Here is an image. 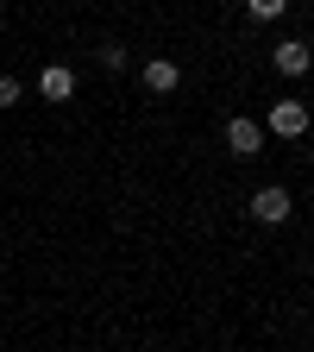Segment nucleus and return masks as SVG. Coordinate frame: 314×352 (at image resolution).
Segmentation results:
<instances>
[{
    "mask_svg": "<svg viewBox=\"0 0 314 352\" xmlns=\"http://www.w3.org/2000/svg\"><path fill=\"white\" fill-rule=\"evenodd\" d=\"M308 170H314V157H308Z\"/></svg>",
    "mask_w": 314,
    "mask_h": 352,
    "instance_id": "obj_9",
    "label": "nucleus"
},
{
    "mask_svg": "<svg viewBox=\"0 0 314 352\" xmlns=\"http://www.w3.org/2000/svg\"><path fill=\"white\" fill-rule=\"evenodd\" d=\"M264 126H271L277 139H302V132H308V107L302 101H277L271 113H264Z\"/></svg>",
    "mask_w": 314,
    "mask_h": 352,
    "instance_id": "obj_2",
    "label": "nucleus"
},
{
    "mask_svg": "<svg viewBox=\"0 0 314 352\" xmlns=\"http://www.w3.org/2000/svg\"><path fill=\"white\" fill-rule=\"evenodd\" d=\"M139 82L151 88V95H170V88H176V82H183V69H176L170 57H151V63L139 69Z\"/></svg>",
    "mask_w": 314,
    "mask_h": 352,
    "instance_id": "obj_6",
    "label": "nucleus"
},
{
    "mask_svg": "<svg viewBox=\"0 0 314 352\" xmlns=\"http://www.w3.org/2000/svg\"><path fill=\"white\" fill-rule=\"evenodd\" d=\"M38 95H44V101H69V95H76V69H69V63H44V69H38Z\"/></svg>",
    "mask_w": 314,
    "mask_h": 352,
    "instance_id": "obj_5",
    "label": "nucleus"
},
{
    "mask_svg": "<svg viewBox=\"0 0 314 352\" xmlns=\"http://www.w3.org/2000/svg\"><path fill=\"white\" fill-rule=\"evenodd\" d=\"M245 13H251V19H283L289 0H245Z\"/></svg>",
    "mask_w": 314,
    "mask_h": 352,
    "instance_id": "obj_7",
    "label": "nucleus"
},
{
    "mask_svg": "<svg viewBox=\"0 0 314 352\" xmlns=\"http://www.w3.org/2000/svg\"><path fill=\"white\" fill-rule=\"evenodd\" d=\"M227 151L258 157V151H264V126H258V120H245V113H233V120H227Z\"/></svg>",
    "mask_w": 314,
    "mask_h": 352,
    "instance_id": "obj_3",
    "label": "nucleus"
},
{
    "mask_svg": "<svg viewBox=\"0 0 314 352\" xmlns=\"http://www.w3.org/2000/svg\"><path fill=\"white\" fill-rule=\"evenodd\" d=\"M19 95H25L19 76H0V107H19Z\"/></svg>",
    "mask_w": 314,
    "mask_h": 352,
    "instance_id": "obj_8",
    "label": "nucleus"
},
{
    "mask_svg": "<svg viewBox=\"0 0 314 352\" xmlns=\"http://www.w3.org/2000/svg\"><path fill=\"white\" fill-rule=\"evenodd\" d=\"M271 63H277V76H308L314 69V51H308L302 38H283L277 51H271Z\"/></svg>",
    "mask_w": 314,
    "mask_h": 352,
    "instance_id": "obj_4",
    "label": "nucleus"
},
{
    "mask_svg": "<svg viewBox=\"0 0 314 352\" xmlns=\"http://www.w3.org/2000/svg\"><path fill=\"white\" fill-rule=\"evenodd\" d=\"M251 214H258V220H264V227H283V220H289V214H295V195H289V189H283V183H264V189H258V195H251Z\"/></svg>",
    "mask_w": 314,
    "mask_h": 352,
    "instance_id": "obj_1",
    "label": "nucleus"
}]
</instances>
